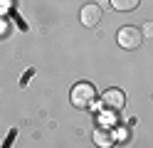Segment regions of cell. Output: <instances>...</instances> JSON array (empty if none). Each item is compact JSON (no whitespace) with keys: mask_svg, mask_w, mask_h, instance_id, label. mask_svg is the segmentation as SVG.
Listing matches in <instances>:
<instances>
[{"mask_svg":"<svg viewBox=\"0 0 153 148\" xmlns=\"http://www.w3.org/2000/svg\"><path fill=\"white\" fill-rule=\"evenodd\" d=\"M94 99H97V89H94L89 82H79V84H74V89H72V104H74V106L87 109V106L94 104Z\"/></svg>","mask_w":153,"mask_h":148,"instance_id":"1","label":"cell"},{"mask_svg":"<svg viewBox=\"0 0 153 148\" xmlns=\"http://www.w3.org/2000/svg\"><path fill=\"white\" fill-rule=\"evenodd\" d=\"M141 39H143L141 30L131 27V25L121 27L119 32H116V42H119V47H121V49H138V47H141Z\"/></svg>","mask_w":153,"mask_h":148,"instance_id":"2","label":"cell"},{"mask_svg":"<svg viewBox=\"0 0 153 148\" xmlns=\"http://www.w3.org/2000/svg\"><path fill=\"white\" fill-rule=\"evenodd\" d=\"M101 101L106 109H111V111H121L123 104H126V96H123L121 89H109V91L101 94Z\"/></svg>","mask_w":153,"mask_h":148,"instance_id":"3","label":"cell"},{"mask_svg":"<svg viewBox=\"0 0 153 148\" xmlns=\"http://www.w3.org/2000/svg\"><path fill=\"white\" fill-rule=\"evenodd\" d=\"M99 20H101V7L97 3H89L82 7V25L84 27H97Z\"/></svg>","mask_w":153,"mask_h":148,"instance_id":"4","label":"cell"},{"mask_svg":"<svg viewBox=\"0 0 153 148\" xmlns=\"http://www.w3.org/2000/svg\"><path fill=\"white\" fill-rule=\"evenodd\" d=\"M114 131L111 128H106V126H99L97 131H94V143H97L99 148H111L114 146Z\"/></svg>","mask_w":153,"mask_h":148,"instance_id":"5","label":"cell"},{"mask_svg":"<svg viewBox=\"0 0 153 148\" xmlns=\"http://www.w3.org/2000/svg\"><path fill=\"white\" fill-rule=\"evenodd\" d=\"M141 0H111V7L119 10V13H131V10L138 7Z\"/></svg>","mask_w":153,"mask_h":148,"instance_id":"6","label":"cell"},{"mask_svg":"<svg viewBox=\"0 0 153 148\" xmlns=\"http://www.w3.org/2000/svg\"><path fill=\"white\" fill-rule=\"evenodd\" d=\"M141 35H143V37H153V20L143 22V27H141Z\"/></svg>","mask_w":153,"mask_h":148,"instance_id":"7","label":"cell"}]
</instances>
